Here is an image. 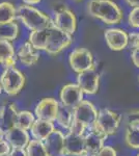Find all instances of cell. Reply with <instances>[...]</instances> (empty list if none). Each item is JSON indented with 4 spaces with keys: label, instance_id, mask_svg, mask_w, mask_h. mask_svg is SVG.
<instances>
[{
    "label": "cell",
    "instance_id": "1",
    "mask_svg": "<svg viewBox=\"0 0 139 156\" xmlns=\"http://www.w3.org/2000/svg\"><path fill=\"white\" fill-rule=\"evenodd\" d=\"M28 42L36 50H44L51 55H56L72 44L73 37L51 24L47 28L30 32Z\"/></svg>",
    "mask_w": 139,
    "mask_h": 156
},
{
    "label": "cell",
    "instance_id": "2",
    "mask_svg": "<svg viewBox=\"0 0 139 156\" xmlns=\"http://www.w3.org/2000/svg\"><path fill=\"white\" fill-rule=\"evenodd\" d=\"M87 11L92 17L107 25L118 24L123 19L120 7L111 0H89Z\"/></svg>",
    "mask_w": 139,
    "mask_h": 156
},
{
    "label": "cell",
    "instance_id": "3",
    "mask_svg": "<svg viewBox=\"0 0 139 156\" xmlns=\"http://www.w3.org/2000/svg\"><path fill=\"white\" fill-rule=\"evenodd\" d=\"M17 17L31 31L47 28L52 24L51 19L48 15L27 4H22L18 7Z\"/></svg>",
    "mask_w": 139,
    "mask_h": 156
},
{
    "label": "cell",
    "instance_id": "4",
    "mask_svg": "<svg viewBox=\"0 0 139 156\" xmlns=\"http://www.w3.org/2000/svg\"><path fill=\"white\" fill-rule=\"evenodd\" d=\"M25 76L19 69L9 68L4 69L0 76V84L2 90L9 96H16L23 90L25 85Z\"/></svg>",
    "mask_w": 139,
    "mask_h": 156
},
{
    "label": "cell",
    "instance_id": "5",
    "mask_svg": "<svg viewBox=\"0 0 139 156\" xmlns=\"http://www.w3.org/2000/svg\"><path fill=\"white\" fill-rule=\"evenodd\" d=\"M120 125V115L115 112L108 108H102L99 110L98 118L96 121L93 128L98 129L99 131L104 133L105 135L109 136L117 132Z\"/></svg>",
    "mask_w": 139,
    "mask_h": 156
},
{
    "label": "cell",
    "instance_id": "6",
    "mask_svg": "<svg viewBox=\"0 0 139 156\" xmlns=\"http://www.w3.org/2000/svg\"><path fill=\"white\" fill-rule=\"evenodd\" d=\"M98 112L95 104L88 100H83L73 109L74 121L80 123L88 130L95 125L98 118Z\"/></svg>",
    "mask_w": 139,
    "mask_h": 156
},
{
    "label": "cell",
    "instance_id": "7",
    "mask_svg": "<svg viewBox=\"0 0 139 156\" xmlns=\"http://www.w3.org/2000/svg\"><path fill=\"white\" fill-rule=\"evenodd\" d=\"M69 64L76 73H82L95 67L92 53L86 48H76L70 53Z\"/></svg>",
    "mask_w": 139,
    "mask_h": 156
},
{
    "label": "cell",
    "instance_id": "8",
    "mask_svg": "<svg viewBox=\"0 0 139 156\" xmlns=\"http://www.w3.org/2000/svg\"><path fill=\"white\" fill-rule=\"evenodd\" d=\"M84 93L77 83H68L61 87L59 92L60 104L71 109H74L83 100Z\"/></svg>",
    "mask_w": 139,
    "mask_h": 156
},
{
    "label": "cell",
    "instance_id": "9",
    "mask_svg": "<svg viewBox=\"0 0 139 156\" xmlns=\"http://www.w3.org/2000/svg\"><path fill=\"white\" fill-rule=\"evenodd\" d=\"M77 83L82 92L86 95H95L100 87V75L96 70V66L89 70L77 75Z\"/></svg>",
    "mask_w": 139,
    "mask_h": 156
},
{
    "label": "cell",
    "instance_id": "10",
    "mask_svg": "<svg viewBox=\"0 0 139 156\" xmlns=\"http://www.w3.org/2000/svg\"><path fill=\"white\" fill-rule=\"evenodd\" d=\"M60 103L54 98H44L34 108V115L36 119L55 122L57 118Z\"/></svg>",
    "mask_w": 139,
    "mask_h": 156
},
{
    "label": "cell",
    "instance_id": "11",
    "mask_svg": "<svg viewBox=\"0 0 139 156\" xmlns=\"http://www.w3.org/2000/svg\"><path fill=\"white\" fill-rule=\"evenodd\" d=\"M52 24L58 29L73 36L77 28V19H76L75 14L71 9L62 7L55 12Z\"/></svg>",
    "mask_w": 139,
    "mask_h": 156
},
{
    "label": "cell",
    "instance_id": "12",
    "mask_svg": "<svg viewBox=\"0 0 139 156\" xmlns=\"http://www.w3.org/2000/svg\"><path fill=\"white\" fill-rule=\"evenodd\" d=\"M104 37L107 46L113 51H122L128 47V34L120 28H108L105 30Z\"/></svg>",
    "mask_w": 139,
    "mask_h": 156
},
{
    "label": "cell",
    "instance_id": "13",
    "mask_svg": "<svg viewBox=\"0 0 139 156\" xmlns=\"http://www.w3.org/2000/svg\"><path fill=\"white\" fill-rule=\"evenodd\" d=\"M85 152L84 135L70 131L64 135V156H81Z\"/></svg>",
    "mask_w": 139,
    "mask_h": 156
},
{
    "label": "cell",
    "instance_id": "14",
    "mask_svg": "<svg viewBox=\"0 0 139 156\" xmlns=\"http://www.w3.org/2000/svg\"><path fill=\"white\" fill-rule=\"evenodd\" d=\"M18 112L14 103H7L0 108V132L3 135L16 127Z\"/></svg>",
    "mask_w": 139,
    "mask_h": 156
},
{
    "label": "cell",
    "instance_id": "15",
    "mask_svg": "<svg viewBox=\"0 0 139 156\" xmlns=\"http://www.w3.org/2000/svg\"><path fill=\"white\" fill-rule=\"evenodd\" d=\"M64 135L65 134L59 129H55L45 140L44 144L47 148L49 156H64Z\"/></svg>",
    "mask_w": 139,
    "mask_h": 156
},
{
    "label": "cell",
    "instance_id": "16",
    "mask_svg": "<svg viewBox=\"0 0 139 156\" xmlns=\"http://www.w3.org/2000/svg\"><path fill=\"white\" fill-rule=\"evenodd\" d=\"M107 135L99 131L96 128H90L88 132L84 135V143H85V150L89 153H97L104 147L105 140H107Z\"/></svg>",
    "mask_w": 139,
    "mask_h": 156
},
{
    "label": "cell",
    "instance_id": "17",
    "mask_svg": "<svg viewBox=\"0 0 139 156\" xmlns=\"http://www.w3.org/2000/svg\"><path fill=\"white\" fill-rule=\"evenodd\" d=\"M11 145L12 149H26L30 142V135L27 130L15 127L3 135Z\"/></svg>",
    "mask_w": 139,
    "mask_h": 156
},
{
    "label": "cell",
    "instance_id": "18",
    "mask_svg": "<svg viewBox=\"0 0 139 156\" xmlns=\"http://www.w3.org/2000/svg\"><path fill=\"white\" fill-rule=\"evenodd\" d=\"M55 130L53 122L46 120H40L36 119L34 121L33 125L30 128V133L33 140L45 142V140L49 136L51 133Z\"/></svg>",
    "mask_w": 139,
    "mask_h": 156
},
{
    "label": "cell",
    "instance_id": "19",
    "mask_svg": "<svg viewBox=\"0 0 139 156\" xmlns=\"http://www.w3.org/2000/svg\"><path fill=\"white\" fill-rule=\"evenodd\" d=\"M17 58L24 66L31 67L39 62L40 54L37 53V50L29 42H26L20 46L17 52Z\"/></svg>",
    "mask_w": 139,
    "mask_h": 156
},
{
    "label": "cell",
    "instance_id": "20",
    "mask_svg": "<svg viewBox=\"0 0 139 156\" xmlns=\"http://www.w3.org/2000/svg\"><path fill=\"white\" fill-rule=\"evenodd\" d=\"M17 64V53L12 44L9 41H0V65L4 69L15 68Z\"/></svg>",
    "mask_w": 139,
    "mask_h": 156
},
{
    "label": "cell",
    "instance_id": "21",
    "mask_svg": "<svg viewBox=\"0 0 139 156\" xmlns=\"http://www.w3.org/2000/svg\"><path fill=\"white\" fill-rule=\"evenodd\" d=\"M19 34V26L17 23L9 22V23L0 24V41H14Z\"/></svg>",
    "mask_w": 139,
    "mask_h": 156
},
{
    "label": "cell",
    "instance_id": "22",
    "mask_svg": "<svg viewBox=\"0 0 139 156\" xmlns=\"http://www.w3.org/2000/svg\"><path fill=\"white\" fill-rule=\"evenodd\" d=\"M73 121H74L73 109L68 108L65 106H62V105L60 104V107H59V110H58L57 118L55 122H56L61 128L67 129L68 131H69V129L71 128V126H72Z\"/></svg>",
    "mask_w": 139,
    "mask_h": 156
},
{
    "label": "cell",
    "instance_id": "23",
    "mask_svg": "<svg viewBox=\"0 0 139 156\" xmlns=\"http://www.w3.org/2000/svg\"><path fill=\"white\" fill-rule=\"evenodd\" d=\"M17 18V9L11 2L0 3V24L14 22Z\"/></svg>",
    "mask_w": 139,
    "mask_h": 156
},
{
    "label": "cell",
    "instance_id": "24",
    "mask_svg": "<svg viewBox=\"0 0 139 156\" xmlns=\"http://www.w3.org/2000/svg\"><path fill=\"white\" fill-rule=\"evenodd\" d=\"M125 142L129 148L139 150V126L138 125H128L125 134Z\"/></svg>",
    "mask_w": 139,
    "mask_h": 156
},
{
    "label": "cell",
    "instance_id": "25",
    "mask_svg": "<svg viewBox=\"0 0 139 156\" xmlns=\"http://www.w3.org/2000/svg\"><path fill=\"white\" fill-rule=\"evenodd\" d=\"M35 120H36V118H35L34 114H32L31 112H28V110H22V112H18L16 127L28 131L33 125Z\"/></svg>",
    "mask_w": 139,
    "mask_h": 156
},
{
    "label": "cell",
    "instance_id": "26",
    "mask_svg": "<svg viewBox=\"0 0 139 156\" xmlns=\"http://www.w3.org/2000/svg\"><path fill=\"white\" fill-rule=\"evenodd\" d=\"M25 150H26L27 156H49L46 146L44 142H41V140H30Z\"/></svg>",
    "mask_w": 139,
    "mask_h": 156
},
{
    "label": "cell",
    "instance_id": "27",
    "mask_svg": "<svg viewBox=\"0 0 139 156\" xmlns=\"http://www.w3.org/2000/svg\"><path fill=\"white\" fill-rule=\"evenodd\" d=\"M128 23L133 28H139V6L133 7V9L129 12Z\"/></svg>",
    "mask_w": 139,
    "mask_h": 156
},
{
    "label": "cell",
    "instance_id": "28",
    "mask_svg": "<svg viewBox=\"0 0 139 156\" xmlns=\"http://www.w3.org/2000/svg\"><path fill=\"white\" fill-rule=\"evenodd\" d=\"M128 46L132 50L139 48V32H131L128 34Z\"/></svg>",
    "mask_w": 139,
    "mask_h": 156
},
{
    "label": "cell",
    "instance_id": "29",
    "mask_svg": "<svg viewBox=\"0 0 139 156\" xmlns=\"http://www.w3.org/2000/svg\"><path fill=\"white\" fill-rule=\"evenodd\" d=\"M12 150L11 145L7 143L4 136H0V156H7Z\"/></svg>",
    "mask_w": 139,
    "mask_h": 156
},
{
    "label": "cell",
    "instance_id": "30",
    "mask_svg": "<svg viewBox=\"0 0 139 156\" xmlns=\"http://www.w3.org/2000/svg\"><path fill=\"white\" fill-rule=\"evenodd\" d=\"M97 156H117V152L112 146H104L97 153Z\"/></svg>",
    "mask_w": 139,
    "mask_h": 156
},
{
    "label": "cell",
    "instance_id": "31",
    "mask_svg": "<svg viewBox=\"0 0 139 156\" xmlns=\"http://www.w3.org/2000/svg\"><path fill=\"white\" fill-rule=\"evenodd\" d=\"M128 125H138L139 126V109L130 112L127 115Z\"/></svg>",
    "mask_w": 139,
    "mask_h": 156
},
{
    "label": "cell",
    "instance_id": "32",
    "mask_svg": "<svg viewBox=\"0 0 139 156\" xmlns=\"http://www.w3.org/2000/svg\"><path fill=\"white\" fill-rule=\"evenodd\" d=\"M131 60L136 68H139V48L134 49L131 52Z\"/></svg>",
    "mask_w": 139,
    "mask_h": 156
},
{
    "label": "cell",
    "instance_id": "33",
    "mask_svg": "<svg viewBox=\"0 0 139 156\" xmlns=\"http://www.w3.org/2000/svg\"><path fill=\"white\" fill-rule=\"evenodd\" d=\"M7 156H27L25 149H12Z\"/></svg>",
    "mask_w": 139,
    "mask_h": 156
},
{
    "label": "cell",
    "instance_id": "34",
    "mask_svg": "<svg viewBox=\"0 0 139 156\" xmlns=\"http://www.w3.org/2000/svg\"><path fill=\"white\" fill-rule=\"evenodd\" d=\"M25 4L27 5H34V4H37L42 1V0H22Z\"/></svg>",
    "mask_w": 139,
    "mask_h": 156
},
{
    "label": "cell",
    "instance_id": "35",
    "mask_svg": "<svg viewBox=\"0 0 139 156\" xmlns=\"http://www.w3.org/2000/svg\"><path fill=\"white\" fill-rule=\"evenodd\" d=\"M126 2H127L129 5H131L133 7L139 6V0H126Z\"/></svg>",
    "mask_w": 139,
    "mask_h": 156
},
{
    "label": "cell",
    "instance_id": "36",
    "mask_svg": "<svg viewBox=\"0 0 139 156\" xmlns=\"http://www.w3.org/2000/svg\"><path fill=\"white\" fill-rule=\"evenodd\" d=\"M81 156H97V154H95V153H89V152H85L83 153Z\"/></svg>",
    "mask_w": 139,
    "mask_h": 156
},
{
    "label": "cell",
    "instance_id": "37",
    "mask_svg": "<svg viewBox=\"0 0 139 156\" xmlns=\"http://www.w3.org/2000/svg\"><path fill=\"white\" fill-rule=\"evenodd\" d=\"M2 92H3V90H2V87H1V84H0V94H1Z\"/></svg>",
    "mask_w": 139,
    "mask_h": 156
},
{
    "label": "cell",
    "instance_id": "38",
    "mask_svg": "<svg viewBox=\"0 0 139 156\" xmlns=\"http://www.w3.org/2000/svg\"><path fill=\"white\" fill-rule=\"evenodd\" d=\"M0 136H3V134H2V133H1V132H0Z\"/></svg>",
    "mask_w": 139,
    "mask_h": 156
},
{
    "label": "cell",
    "instance_id": "39",
    "mask_svg": "<svg viewBox=\"0 0 139 156\" xmlns=\"http://www.w3.org/2000/svg\"><path fill=\"white\" fill-rule=\"evenodd\" d=\"M136 156H139V153H138V154H137V155H136Z\"/></svg>",
    "mask_w": 139,
    "mask_h": 156
},
{
    "label": "cell",
    "instance_id": "40",
    "mask_svg": "<svg viewBox=\"0 0 139 156\" xmlns=\"http://www.w3.org/2000/svg\"><path fill=\"white\" fill-rule=\"evenodd\" d=\"M76 1H79V0H76Z\"/></svg>",
    "mask_w": 139,
    "mask_h": 156
},
{
    "label": "cell",
    "instance_id": "41",
    "mask_svg": "<svg viewBox=\"0 0 139 156\" xmlns=\"http://www.w3.org/2000/svg\"><path fill=\"white\" fill-rule=\"evenodd\" d=\"M138 80H139V78H138Z\"/></svg>",
    "mask_w": 139,
    "mask_h": 156
}]
</instances>
